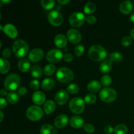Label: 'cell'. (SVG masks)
Wrapping results in <instances>:
<instances>
[{"label":"cell","mask_w":134,"mask_h":134,"mask_svg":"<svg viewBox=\"0 0 134 134\" xmlns=\"http://www.w3.org/2000/svg\"><path fill=\"white\" fill-rule=\"evenodd\" d=\"M115 134H126L128 132V128L123 124H118L114 129Z\"/></svg>","instance_id":"4dcf8cb0"},{"label":"cell","mask_w":134,"mask_h":134,"mask_svg":"<svg viewBox=\"0 0 134 134\" xmlns=\"http://www.w3.org/2000/svg\"><path fill=\"white\" fill-rule=\"evenodd\" d=\"M19 97L14 92H10L7 94V100L10 104H15L18 102Z\"/></svg>","instance_id":"d6a6232c"},{"label":"cell","mask_w":134,"mask_h":134,"mask_svg":"<svg viewBox=\"0 0 134 134\" xmlns=\"http://www.w3.org/2000/svg\"><path fill=\"white\" fill-rule=\"evenodd\" d=\"M55 85H56V81L53 79L47 78L43 80L41 86L44 90H50L54 87Z\"/></svg>","instance_id":"603a6c76"},{"label":"cell","mask_w":134,"mask_h":134,"mask_svg":"<svg viewBox=\"0 0 134 134\" xmlns=\"http://www.w3.org/2000/svg\"><path fill=\"white\" fill-rule=\"evenodd\" d=\"M88 56L95 62H100L105 60L107 56V52L105 48L101 45H92L88 50Z\"/></svg>","instance_id":"6da1fadb"},{"label":"cell","mask_w":134,"mask_h":134,"mask_svg":"<svg viewBox=\"0 0 134 134\" xmlns=\"http://www.w3.org/2000/svg\"><path fill=\"white\" fill-rule=\"evenodd\" d=\"M43 56H44V52L43 50L36 48L30 51L28 54V58L32 62H37L43 58Z\"/></svg>","instance_id":"7c38bea8"},{"label":"cell","mask_w":134,"mask_h":134,"mask_svg":"<svg viewBox=\"0 0 134 134\" xmlns=\"http://www.w3.org/2000/svg\"><path fill=\"white\" fill-rule=\"evenodd\" d=\"M104 132L107 134H111L114 132V129L111 126L107 125L104 128Z\"/></svg>","instance_id":"ee69618b"},{"label":"cell","mask_w":134,"mask_h":134,"mask_svg":"<svg viewBox=\"0 0 134 134\" xmlns=\"http://www.w3.org/2000/svg\"><path fill=\"white\" fill-rule=\"evenodd\" d=\"M96 10V5L92 2H88L84 7V11L86 14H90Z\"/></svg>","instance_id":"f1b7e54d"},{"label":"cell","mask_w":134,"mask_h":134,"mask_svg":"<svg viewBox=\"0 0 134 134\" xmlns=\"http://www.w3.org/2000/svg\"><path fill=\"white\" fill-rule=\"evenodd\" d=\"M132 37L130 36H125L122 39V44L124 47H128L132 44Z\"/></svg>","instance_id":"74e56055"},{"label":"cell","mask_w":134,"mask_h":134,"mask_svg":"<svg viewBox=\"0 0 134 134\" xmlns=\"http://www.w3.org/2000/svg\"><path fill=\"white\" fill-rule=\"evenodd\" d=\"M85 100L81 98L76 97L71 99L69 102V109L75 114H81L85 109Z\"/></svg>","instance_id":"5b68a950"},{"label":"cell","mask_w":134,"mask_h":134,"mask_svg":"<svg viewBox=\"0 0 134 134\" xmlns=\"http://www.w3.org/2000/svg\"><path fill=\"white\" fill-rule=\"evenodd\" d=\"M43 73L42 68L39 65H34L31 68V75L34 78H40Z\"/></svg>","instance_id":"83f0119b"},{"label":"cell","mask_w":134,"mask_h":134,"mask_svg":"<svg viewBox=\"0 0 134 134\" xmlns=\"http://www.w3.org/2000/svg\"><path fill=\"white\" fill-rule=\"evenodd\" d=\"M86 21L87 23L90 24H94L96 22L97 19L94 16L89 15L86 18Z\"/></svg>","instance_id":"60d3db41"},{"label":"cell","mask_w":134,"mask_h":134,"mask_svg":"<svg viewBox=\"0 0 134 134\" xmlns=\"http://www.w3.org/2000/svg\"><path fill=\"white\" fill-rule=\"evenodd\" d=\"M119 9L124 14H129L133 10V4L130 1H124L120 3Z\"/></svg>","instance_id":"e0dca14e"},{"label":"cell","mask_w":134,"mask_h":134,"mask_svg":"<svg viewBox=\"0 0 134 134\" xmlns=\"http://www.w3.org/2000/svg\"><path fill=\"white\" fill-rule=\"evenodd\" d=\"M87 89L91 93H96L101 89V83L98 81H92L88 84Z\"/></svg>","instance_id":"7402d4cb"},{"label":"cell","mask_w":134,"mask_h":134,"mask_svg":"<svg viewBox=\"0 0 134 134\" xmlns=\"http://www.w3.org/2000/svg\"><path fill=\"white\" fill-rule=\"evenodd\" d=\"M0 65H1L0 72L2 74H5V73H8L9 71L10 70V63L7 59L4 58H1V60H0Z\"/></svg>","instance_id":"cb8c5ba5"},{"label":"cell","mask_w":134,"mask_h":134,"mask_svg":"<svg viewBox=\"0 0 134 134\" xmlns=\"http://www.w3.org/2000/svg\"><path fill=\"white\" fill-rule=\"evenodd\" d=\"M10 0H8V1H4V0H1V3H9L10 2Z\"/></svg>","instance_id":"f5cc1de1"},{"label":"cell","mask_w":134,"mask_h":134,"mask_svg":"<svg viewBox=\"0 0 134 134\" xmlns=\"http://www.w3.org/2000/svg\"><path fill=\"white\" fill-rule=\"evenodd\" d=\"M39 86H40L39 82L37 80H33L30 82V87L34 90H37V89H39Z\"/></svg>","instance_id":"ab89813d"},{"label":"cell","mask_w":134,"mask_h":134,"mask_svg":"<svg viewBox=\"0 0 134 134\" xmlns=\"http://www.w3.org/2000/svg\"><path fill=\"white\" fill-rule=\"evenodd\" d=\"M85 52V47L82 44H79L74 48V53L77 56H81Z\"/></svg>","instance_id":"8d00e7d4"},{"label":"cell","mask_w":134,"mask_h":134,"mask_svg":"<svg viewBox=\"0 0 134 134\" xmlns=\"http://www.w3.org/2000/svg\"><path fill=\"white\" fill-rule=\"evenodd\" d=\"M48 20L54 26H60L63 23V16L58 10H54L48 14Z\"/></svg>","instance_id":"30bf717a"},{"label":"cell","mask_w":134,"mask_h":134,"mask_svg":"<svg viewBox=\"0 0 134 134\" xmlns=\"http://www.w3.org/2000/svg\"><path fill=\"white\" fill-rule=\"evenodd\" d=\"M63 57L64 56H63L62 51L58 48L50 50L47 52V56H46L47 61L52 64H56V63L59 62Z\"/></svg>","instance_id":"9c48e42d"},{"label":"cell","mask_w":134,"mask_h":134,"mask_svg":"<svg viewBox=\"0 0 134 134\" xmlns=\"http://www.w3.org/2000/svg\"><path fill=\"white\" fill-rule=\"evenodd\" d=\"M44 111L46 114L49 115L53 113L56 109V104L52 100H48L44 105Z\"/></svg>","instance_id":"d4e9b609"},{"label":"cell","mask_w":134,"mask_h":134,"mask_svg":"<svg viewBox=\"0 0 134 134\" xmlns=\"http://www.w3.org/2000/svg\"><path fill=\"white\" fill-rule=\"evenodd\" d=\"M55 71H56V67L52 64L47 65L43 69V73L47 76L52 75L55 73Z\"/></svg>","instance_id":"f546056e"},{"label":"cell","mask_w":134,"mask_h":134,"mask_svg":"<svg viewBox=\"0 0 134 134\" xmlns=\"http://www.w3.org/2000/svg\"><path fill=\"white\" fill-rule=\"evenodd\" d=\"M70 2V0H58V3H59L61 5H66Z\"/></svg>","instance_id":"7dc6e473"},{"label":"cell","mask_w":134,"mask_h":134,"mask_svg":"<svg viewBox=\"0 0 134 134\" xmlns=\"http://www.w3.org/2000/svg\"><path fill=\"white\" fill-rule=\"evenodd\" d=\"M41 134H57L54 127L48 124H44L41 128Z\"/></svg>","instance_id":"484cf974"},{"label":"cell","mask_w":134,"mask_h":134,"mask_svg":"<svg viewBox=\"0 0 134 134\" xmlns=\"http://www.w3.org/2000/svg\"><path fill=\"white\" fill-rule=\"evenodd\" d=\"M7 107V102L4 98H1L0 99V108L1 109L5 108Z\"/></svg>","instance_id":"f6af8a7d"},{"label":"cell","mask_w":134,"mask_h":134,"mask_svg":"<svg viewBox=\"0 0 134 134\" xmlns=\"http://www.w3.org/2000/svg\"><path fill=\"white\" fill-rule=\"evenodd\" d=\"M57 80L63 83L71 82L74 79V73L69 68L66 67H62L58 69L56 74Z\"/></svg>","instance_id":"3957f363"},{"label":"cell","mask_w":134,"mask_h":134,"mask_svg":"<svg viewBox=\"0 0 134 134\" xmlns=\"http://www.w3.org/2000/svg\"><path fill=\"white\" fill-rule=\"evenodd\" d=\"M63 58H64V61L67 62H71L73 60V56H72L71 54L66 53L64 55Z\"/></svg>","instance_id":"7bdbcfd3"},{"label":"cell","mask_w":134,"mask_h":134,"mask_svg":"<svg viewBox=\"0 0 134 134\" xmlns=\"http://www.w3.org/2000/svg\"><path fill=\"white\" fill-rule=\"evenodd\" d=\"M68 116L65 114H62L58 116L54 120V125L58 128H63L67 126L68 123Z\"/></svg>","instance_id":"9a60e30c"},{"label":"cell","mask_w":134,"mask_h":134,"mask_svg":"<svg viewBox=\"0 0 134 134\" xmlns=\"http://www.w3.org/2000/svg\"><path fill=\"white\" fill-rule=\"evenodd\" d=\"M41 5L44 9L50 10L54 6L55 1L54 0H41Z\"/></svg>","instance_id":"1f68e13d"},{"label":"cell","mask_w":134,"mask_h":134,"mask_svg":"<svg viewBox=\"0 0 134 134\" xmlns=\"http://www.w3.org/2000/svg\"><path fill=\"white\" fill-rule=\"evenodd\" d=\"M69 99V94L65 90H60L55 96V101L60 105H65Z\"/></svg>","instance_id":"4fadbf2b"},{"label":"cell","mask_w":134,"mask_h":134,"mask_svg":"<svg viewBox=\"0 0 134 134\" xmlns=\"http://www.w3.org/2000/svg\"><path fill=\"white\" fill-rule=\"evenodd\" d=\"M122 59V55L119 52H112L109 56V60L112 63H115V64H118V63L120 62Z\"/></svg>","instance_id":"4316f807"},{"label":"cell","mask_w":134,"mask_h":134,"mask_svg":"<svg viewBox=\"0 0 134 134\" xmlns=\"http://www.w3.org/2000/svg\"><path fill=\"white\" fill-rule=\"evenodd\" d=\"M3 32L8 35L10 38L15 39L18 35V31L14 25L11 24H7L5 25L3 30Z\"/></svg>","instance_id":"5bb4252c"},{"label":"cell","mask_w":134,"mask_h":134,"mask_svg":"<svg viewBox=\"0 0 134 134\" xmlns=\"http://www.w3.org/2000/svg\"><path fill=\"white\" fill-rule=\"evenodd\" d=\"M112 67V62L109 60H105L99 65V71L103 74H106L111 71Z\"/></svg>","instance_id":"44dd1931"},{"label":"cell","mask_w":134,"mask_h":134,"mask_svg":"<svg viewBox=\"0 0 134 134\" xmlns=\"http://www.w3.org/2000/svg\"><path fill=\"white\" fill-rule=\"evenodd\" d=\"M2 55H3V58H4L5 59L8 58L10 57V56L11 55V51H10V50L9 49V48H5V49L3 51Z\"/></svg>","instance_id":"b9f144b4"},{"label":"cell","mask_w":134,"mask_h":134,"mask_svg":"<svg viewBox=\"0 0 134 134\" xmlns=\"http://www.w3.org/2000/svg\"><path fill=\"white\" fill-rule=\"evenodd\" d=\"M70 124L73 128L78 129L84 127V119L80 116H74L71 119Z\"/></svg>","instance_id":"ac0fdd59"},{"label":"cell","mask_w":134,"mask_h":134,"mask_svg":"<svg viewBox=\"0 0 134 134\" xmlns=\"http://www.w3.org/2000/svg\"><path fill=\"white\" fill-rule=\"evenodd\" d=\"M130 37L134 39V28L132 29L130 31Z\"/></svg>","instance_id":"f907efd6"},{"label":"cell","mask_w":134,"mask_h":134,"mask_svg":"<svg viewBox=\"0 0 134 134\" xmlns=\"http://www.w3.org/2000/svg\"><path fill=\"white\" fill-rule=\"evenodd\" d=\"M20 84V77L16 73H13L6 77L4 81L5 88L9 91H13L18 88Z\"/></svg>","instance_id":"277c9868"},{"label":"cell","mask_w":134,"mask_h":134,"mask_svg":"<svg viewBox=\"0 0 134 134\" xmlns=\"http://www.w3.org/2000/svg\"><path fill=\"white\" fill-rule=\"evenodd\" d=\"M13 51L14 54L18 58H24L28 53L29 46L25 41L18 39L13 44Z\"/></svg>","instance_id":"7a4b0ae2"},{"label":"cell","mask_w":134,"mask_h":134,"mask_svg":"<svg viewBox=\"0 0 134 134\" xmlns=\"http://www.w3.org/2000/svg\"><path fill=\"white\" fill-rule=\"evenodd\" d=\"M31 98H32V101L34 102V103L36 105H39L43 104L46 99L44 94L41 91H37L34 92Z\"/></svg>","instance_id":"2e32d148"},{"label":"cell","mask_w":134,"mask_h":134,"mask_svg":"<svg viewBox=\"0 0 134 134\" xmlns=\"http://www.w3.org/2000/svg\"><path fill=\"white\" fill-rule=\"evenodd\" d=\"M85 102H86L87 104L92 105L96 101V96L94 94H88L85 97Z\"/></svg>","instance_id":"e575fe53"},{"label":"cell","mask_w":134,"mask_h":134,"mask_svg":"<svg viewBox=\"0 0 134 134\" xmlns=\"http://www.w3.org/2000/svg\"><path fill=\"white\" fill-rule=\"evenodd\" d=\"M18 68L19 70L22 72L28 71L30 69V68H31L30 62L27 59H21L20 60H19L18 63Z\"/></svg>","instance_id":"ffe728a7"},{"label":"cell","mask_w":134,"mask_h":134,"mask_svg":"<svg viewBox=\"0 0 134 134\" xmlns=\"http://www.w3.org/2000/svg\"><path fill=\"white\" fill-rule=\"evenodd\" d=\"M99 97L103 102L105 103H111L116 99L117 93L111 88H105L101 90Z\"/></svg>","instance_id":"8992f818"},{"label":"cell","mask_w":134,"mask_h":134,"mask_svg":"<svg viewBox=\"0 0 134 134\" xmlns=\"http://www.w3.org/2000/svg\"><path fill=\"white\" fill-rule=\"evenodd\" d=\"M130 20L132 21V22H133V23H134V12H133V13H132V14H131Z\"/></svg>","instance_id":"681fc988"},{"label":"cell","mask_w":134,"mask_h":134,"mask_svg":"<svg viewBox=\"0 0 134 134\" xmlns=\"http://www.w3.org/2000/svg\"><path fill=\"white\" fill-rule=\"evenodd\" d=\"M27 89L25 87H21L20 88L19 90H18V94L20 96H24L27 93Z\"/></svg>","instance_id":"bcb514c9"},{"label":"cell","mask_w":134,"mask_h":134,"mask_svg":"<svg viewBox=\"0 0 134 134\" xmlns=\"http://www.w3.org/2000/svg\"><path fill=\"white\" fill-rule=\"evenodd\" d=\"M84 130H85V132H86L87 133H94V131H95V128H94V126L92 124H86L84 126Z\"/></svg>","instance_id":"f35d334b"},{"label":"cell","mask_w":134,"mask_h":134,"mask_svg":"<svg viewBox=\"0 0 134 134\" xmlns=\"http://www.w3.org/2000/svg\"><path fill=\"white\" fill-rule=\"evenodd\" d=\"M43 111L41 108L37 105L28 107L26 111V116L31 121H37L43 116Z\"/></svg>","instance_id":"52a82bcc"},{"label":"cell","mask_w":134,"mask_h":134,"mask_svg":"<svg viewBox=\"0 0 134 134\" xmlns=\"http://www.w3.org/2000/svg\"><path fill=\"white\" fill-rule=\"evenodd\" d=\"M86 21V18L83 13L76 12L71 14L69 18V22L72 26L75 27H81Z\"/></svg>","instance_id":"ba28073f"},{"label":"cell","mask_w":134,"mask_h":134,"mask_svg":"<svg viewBox=\"0 0 134 134\" xmlns=\"http://www.w3.org/2000/svg\"><path fill=\"white\" fill-rule=\"evenodd\" d=\"M67 90L69 93L72 94H77L79 91V87L76 84H71L67 87Z\"/></svg>","instance_id":"d590c367"},{"label":"cell","mask_w":134,"mask_h":134,"mask_svg":"<svg viewBox=\"0 0 134 134\" xmlns=\"http://www.w3.org/2000/svg\"><path fill=\"white\" fill-rule=\"evenodd\" d=\"M67 37H68V39L69 42L73 44H77L81 41V39H82L81 34L79 31L76 29H70L69 30H68V33H67Z\"/></svg>","instance_id":"8fae6325"},{"label":"cell","mask_w":134,"mask_h":134,"mask_svg":"<svg viewBox=\"0 0 134 134\" xmlns=\"http://www.w3.org/2000/svg\"><path fill=\"white\" fill-rule=\"evenodd\" d=\"M7 95V90L5 89L2 88L1 90V96H5Z\"/></svg>","instance_id":"c3c4849f"},{"label":"cell","mask_w":134,"mask_h":134,"mask_svg":"<svg viewBox=\"0 0 134 134\" xmlns=\"http://www.w3.org/2000/svg\"><path fill=\"white\" fill-rule=\"evenodd\" d=\"M112 83V79L108 75H104L101 78V84L104 86H109Z\"/></svg>","instance_id":"836d02e7"},{"label":"cell","mask_w":134,"mask_h":134,"mask_svg":"<svg viewBox=\"0 0 134 134\" xmlns=\"http://www.w3.org/2000/svg\"><path fill=\"white\" fill-rule=\"evenodd\" d=\"M0 113H1V120H0V122H2L3 119V113L2 111H0Z\"/></svg>","instance_id":"816d5d0a"},{"label":"cell","mask_w":134,"mask_h":134,"mask_svg":"<svg viewBox=\"0 0 134 134\" xmlns=\"http://www.w3.org/2000/svg\"><path fill=\"white\" fill-rule=\"evenodd\" d=\"M54 43L59 48H64L68 43L66 37L63 34H58L55 37Z\"/></svg>","instance_id":"d6986e66"}]
</instances>
